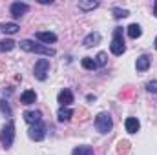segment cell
<instances>
[{"label": "cell", "mask_w": 157, "mask_h": 155, "mask_svg": "<svg viewBox=\"0 0 157 155\" xmlns=\"http://www.w3.org/2000/svg\"><path fill=\"white\" fill-rule=\"evenodd\" d=\"M28 135H29V139L31 141H42L44 137H46V124L40 120V122H37V124H31V128L28 130Z\"/></svg>", "instance_id": "cell-6"}, {"label": "cell", "mask_w": 157, "mask_h": 155, "mask_svg": "<svg viewBox=\"0 0 157 155\" xmlns=\"http://www.w3.org/2000/svg\"><path fill=\"white\" fill-rule=\"evenodd\" d=\"M95 62H97V68H104L106 62H108V53H106V51H101V53L97 55Z\"/></svg>", "instance_id": "cell-22"}, {"label": "cell", "mask_w": 157, "mask_h": 155, "mask_svg": "<svg viewBox=\"0 0 157 155\" xmlns=\"http://www.w3.org/2000/svg\"><path fill=\"white\" fill-rule=\"evenodd\" d=\"M150 64H152L150 57H148V55H141V57L137 59V62H135V68H137L139 73H144V71H148Z\"/></svg>", "instance_id": "cell-10"}, {"label": "cell", "mask_w": 157, "mask_h": 155, "mask_svg": "<svg viewBox=\"0 0 157 155\" xmlns=\"http://www.w3.org/2000/svg\"><path fill=\"white\" fill-rule=\"evenodd\" d=\"M154 46H155V49H157V37H155V42H154Z\"/></svg>", "instance_id": "cell-28"}, {"label": "cell", "mask_w": 157, "mask_h": 155, "mask_svg": "<svg viewBox=\"0 0 157 155\" xmlns=\"http://www.w3.org/2000/svg\"><path fill=\"white\" fill-rule=\"evenodd\" d=\"M9 11H11V15L15 18H20L22 15H26L29 11V4H26V2H13L11 7H9Z\"/></svg>", "instance_id": "cell-7"}, {"label": "cell", "mask_w": 157, "mask_h": 155, "mask_svg": "<svg viewBox=\"0 0 157 155\" xmlns=\"http://www.w3.org/2000/svg\"><path fill=\"white\" fill-rule=\"evenodd\" d=\"M124 128H126L128 133H137L139 128H141V122H139L135 117H128V119L124 120Z\"/></svg>", "instance_id": "cell-11"}, {"label": "cell", "mask_w": 157, "mask_h": 155, "mask_svg": "<svg viewBox=\"0 0 157 155\" xmlns=\"http://www.w3.org/2000/svg\"><path fill=\"white\" fill-rule=\"evenodd\" d=\"M128 35H130L132 39H139V37L143 35L141 26H139V24H130V26H128Z\"/></svg>", "instance_id": "cell-19"}, {"label": "cell", "mask_w": 157, "mask_h": 155, "mask_svg": "<svg viewBox=\"0 0 157 155\" xmlns=\"http://www.w3.org/2000/svg\"><path fill=\"white\" fill-rule=\"evenodd\" d=\"M154 15L157 17V2H155V6H154Z\"/></svg>", "instance_id": "cell-27"}, {"label": "cell", "mask_w": 157, "mask_h": 155, "mask_svg": "<svg viewBox=\"0 0 157 155\" xmlns=\"http://www.w3.org/2000/svg\"><path fill=\"white\" fill-rule=\"evenodd\" d=\"M80 64H82V68H84V70H88V71H93V70H97V62H95L93 59H90V57H84Z\"/></svg>", "instance_id": "cell-20"}, {"label": "cell", "mask_w": 157, "mask_h": 155, "mask_svg": "<svg viewBox=\"0 0 157 155\" xmlns=\"http://www.w3.org/2000/svg\"><path fill=\"white\" fill-rule=\"evenodd\" d=\"M35 39L40 40V42H44V44H53V42H57V35L51 33V31H39L35 35Z\"/></svg>", "instance_id": "cell-12"}, {"label": "cell", "mask_w": 157, "mask_h": 155, "mask_svg": "<svg viewBox=\"0 0 157 155\" xmlns=\"http://www.w3.org/2000/svg\"><path fill=\"white\" fill-rule=\"evenodd\" d=\"M24 120L28 122V124H37L42 120V113L40 112H24Z\"/></svg>", "instance_id": "cell-16"}, {"label": "cell", "mask_w": 157, "mask_h": 155, "mask_svg": "<svg viewBox=\"0 0 157 155\" xmlns=\"http://www.w3.org/2000/svg\"><path fill=\"white\" fill-rule=\"evenodd\" d=\"M112 13H113L115 18H126V17L130 15V11H128V9H122V7H113Z\"/></svg>", "instance_id": "cell-23"}, {"label": "cell", "mask_w": 157, "mask_h": 155, "mask_svg": "<svg viewBox=\"0 0 157 155\" xmlns=\"http://www.w3.org/2000/svg\"><path fill=\"white\" fill-rule=\"evenodd\" d=\"M49 73V60L48 59H39L35 62V68H33V75L37 80H46Z\"/></svg>", "instance_id": "cell-5"}, {"label": "cell", "mask_w": 157, "mask_h": 155, "mask_svg": "<svg viewBox=\"0 0 157 155\" xmlns=\"http://www.w3.org/2000/svg\"><path fill=\"white\" fill-rule=\"evenodd\" d=\"M101 42V33L99 31H93V33H88L84 40H82V46L84 47H93V46H97Z\"/></svg>", "instance_id": "cell-9"}, {"label": "cell", "mask_w": 157, "mask_h": 155, "mask_svg": "<svg viewBox=\"0 0 157 155\" xmlns=\"http://www.w3.org/2000/svg\"><path fill=\"white\" fill-rule=\"evenodd\" d=\"M110 51L112 55H122L126 51V46H124V37H122V28H115L113 29V39H112V44H110Z\"/></svg>", "instance_id": "cell-4"}, {"label": "cell", "mask_w": 157, "mask_h": 155, "mask_svg": "<svg viewBox=\"0 0 157 155\" xmlns=\"http://www.w3.org/2000/svg\"><path fill=\"white\" fill-rule=\"evenodd\" d=\"M18 29H20V26L17 22H2L0 24V31L2 33H7V35H15Z\"/></svg>", "instance_id": "cell-13"}, {"label": "cell", "mask_w": 157, "mask_h": 155, "mask_svg": "<svg viewBox=\"0 0 157 155\" xmlns=\"http://www.w3.org/2000/svg\"><path fill=\"white\" fill-rule=\"evenodd\" d=\"M95 128H97V131H99V133H102V135L110 133V131H112V128H113L112 115H110L108 112H101L99 115L95 117Z\"/></svg>", "instance_id": "cell-3"}, {"label": "cell", "mask_w": 157, "mask_h": 155, "mask_svg": "<svg viewBox=\"0 0 157 155\" xmlns=\"http://www.w3.org/2000/svg\"><path fill=\"white\" fill-rule=\"evenodd\" d=\"M146 91H150V93H157V80H150V82H146Z\"/></svg>", "instance_id": "cell-25"}, {"label": "cell", "mask_w": 157, "mask_h": 155, "mask_svg": "<svg viewBox=\"0 0 157 155\" xmlns=\"http://www.w3.org/2000/svg\"><path fill=\"white\" fill-rule=\"evenodd\" d=\"M0 112L6 117H11V108L7 104V100H4V99H0Z\"/></svg>", "instance_id": "cell-24"}, {"label": "cell", "mask_w": 157, "mask_h": 155, "mask_svg": "<svg viewBox=\"0 0 157 155\" xmlns=\"http://www.w3.org/2000/svg\"><path fill=\"white\" fill-rule=\"evenodd\" d=\"M57 117H59L60 122H68V120L73 117V110H70V108H60L59 113H57Z\"/></svg>", "instance_id": "cell-17"}, {"label": "cell", "mask_w": 157, "mask_h": 155, "mask_svg": "<svg viewBox=\"0 0 157 155\" xmlns=\"http://www.w3.org/2000/svg\"><path fill=\"white\" fill-rule=\"evenodd\" d=\"M132 93H133L132 89H126L124 93H121V97H122V99H126V97H132Z\"/></svg>", "instance_id": "cell-26"}, {"label": "cell", "mask_w": 157, "mask_h": 155, "mask_svg": "<svg viewBox=\"0 0 157 155\" xmlns=\"http://www.w3.org/2000/svg\"><path fill=\"white\" fill-rule=\"evenodd\" d=\"M35 100H37V93H35L33 89H26V91L20 95V102H22V104H26V106L33 104Z\"/></svg>", "instance_id": "cell-14"}, {"label": "cell", "mask_w": 157, "mask_h": 155, "mask_svg": "<svg viewBox=\"0 0 157 155\" xmlns=\"http://www.w3.org/2000/svg\"><path fill=\"white\" fill-rule=\"evenodd\" d=\"M57 100H59V104H60L62 108H68V106L73 102V93H71V89H62V91L59 93Z\"/></svg>", "instance_id": "cell-8"}, {"label": "cell", "mask_w": 157, "mask_h": 155, "mask_svg": "<svg viewBox=\"0 0 157 155\" xmlns=\"http://www.w3.org/2000/svg\"><path fill=\"white\" fill-rule=\"evenodd\" d=\"M71 155H93V148L91 146H88V144H82V146H77Z\"/></svg>", "instance_id": "cell-18"}, {"label": "cell", "mask_w": 157, "mask_h": 155, "mask_svg": "<svg viewBox=\"0 0 157 155\" xmlns=\"http://www.w3.org/2000/svg\"><path fill=\"white\" fill-rule=\"evenodd\" d=\"M15 46H17V42H13L11 39L0 40V51H11V49H15Z\"/></svg>", "instance_id": "cell-21"}, {"label": "cell", "mask_w": 157, "mask_h": 155, "mask_svg": "<svg viewBox=\"0 0 157 155\" xmlns=\"http://www.w3.org/2000/svg\"><path fill=\"white\" fill-rule=\"evenodd\" d=\"M0 70H2V64H0Z\"/></svg>", "instance_id": "cell-29"}, {"label": "cell", "mask_w": 157, "mask_h": 155, "mask_svg": "<svg viewBox=\"0 0 157 155\" xmlns=\"http://www.w3.org/2000/svg\"><path fill=\"white\" fill-rule=\"evenodd\" d=\"M20 49L28 51V53H39V55H44V57H55V49L49 47V46H44V44H37L35 40H20L18 42Z\"/></svg>", "instance_id": "cell-1"}, {"label": "cell", "mask_w": 157, "mask_h": 155, "mask_svg": "<svg viewBox=\"0 0 157 155\" xmlns=\"http://www.w3.org/2000/svg\"><path fill=\"white\" fill-rule=\"evenodd\" d=\"M77 6H78V9H82V11H93V9L99 7V2L97 0H78Z\"/></svg>", "instance_id": "cell-15"}, {"label": "cell", "mask_w": 157, "mask_h": 155, "mask_svg": "<svg viewBox=\"0 0 157 155\" xmlns=\"http://www.w3.org/2000/svg\"><path fill=\"white\" fill-rule=\"evenodd\" d=\"M13 141H15V122L9 119L0 131V144L4 150H9L13 146Z\"/></svg>", "instance_id": "cell-2"}]
</instances>
